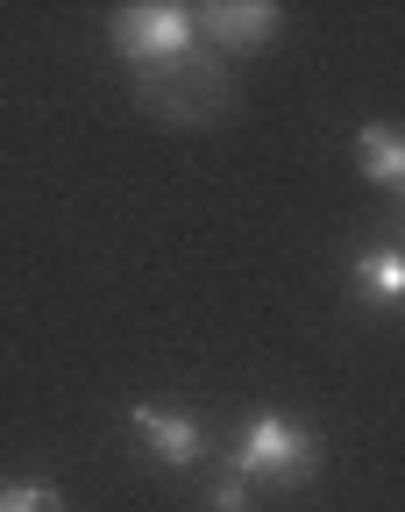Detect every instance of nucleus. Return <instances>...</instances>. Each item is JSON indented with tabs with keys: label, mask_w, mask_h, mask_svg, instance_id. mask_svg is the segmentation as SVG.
I'll list each match as a JSON object with an SVG mask.
<instances>
[{
	"label": "nucleus",
	"mask_w": 405,
	"mask_h": 512,
	"mask_svg": "<svg viewBox=\"0 0 405 512\" xmlns=\"http://www.w3.org/2000/svg\"><path fill=\"white\" fill-rule=\"evenodd\" d=\"M313 470H320V434H313L306 420H292V413H270V406L242 420L228 477H242V484H285V491H299V484H313Z\"/></svg>",
	"instance_id": "obj_1"
},
{
	"label": "nucleus",
	"mask_w": 405,
	"mask_h": 512,
	"mask_svg": "<svg viewBox=\"0 0 405 512\" xmlns=\"http://www.w3.org/2000/svg\"><path fill=\"white\" fill-rule=\"evenodd\" d=\"M107 43H114V57L128 64L135 79H143V72H171V64L207 50V43H199V15L185 8V0H135V8L114 15Z\"/></svg>",
	"instance_id": "obj_2"
},
{
	"label": "nucleus",
	"mask_w": 405,
	"mask_h": 512,
	"mask_svg": "<svg viewBox=\"0 0 405 512\" xmlns=\"http://www.w3.org/2000/svg\"><path fill=\"white\" fill-rule=\"evenodd\" d=\"M135 100H143L157 121H178V128H207L228 114V64L214 50H199L171 72H143L135 79Z\"/></svg>",
	"instance_id": "obj_3"
},
{
	"label": "nucleus",
	"mask_w": 405,
	"mask_h": 512,
	"mask_svg": "<svg viewBox=\"0 0 405 512\" xmlns=\"http://www.w3.org/2000/svg\"><path fill=\"white\" fill-rule=\"evenodd\" d=\"M192 15H199V43H207L221 64L263 50L270 36L285 29V8H278V0H207V8H192Z\"/></svg>",
	"instance_id": "obj_4"
},
{
	"label": "nucleus",
	"mask_w": 405,
	"mask_h": 512,
	"mask_svg": "<svg viewBox=\"0 0 405 512\" xmlns=\"http://www.w3.org/2000/svg\"><path fill=\"white\" fill-rule=\"evenodd\" d=\"M128 420V434H135V448H143L150 463H164V470H192L199 456H207V427H199V413H178V406H128L121 413Z\"/></svg>",
	"instance_id": "obj_5"
},
{
	"label": "nucleus",
	"mask_w": 405,
	"mask_h": 512,
	"mask_svg": "<svg viewBox=\"0 0 405 512\" xmlns=\"http://www.w3.org/2000/svg\"><path fill=\"white\" fill-rule=\"evenodd\" d=\"M349 285H356L363 306L398 313V306H405V242H363V249L349 256Z\"/></svg>",
	"instance_id": "obj_6"
},
{
	"label": "nucleus",
	"mask_w": 405,
	"mask_h": 512,
	"mask_svg": "<svg viewBox=\"0 0 405 512\" xmlns=\"http://www.w3.org/2000/svg\"><path fill=\"white\" fill-rule=\"evenodd\" d=\"M349 150H356V164H363L370 185H384L391 200H405V128H391V121H363L356 136H349Z\"/></svg>",
	"instance_id": "obj_7"
},
{
	"label": "nucleus",
	"mask_w": 405,
	"mask_h": 512,
	"mask_svg": "<svg viewBox=\"0 0 405 512\" xmlns=\"http://www.w3.org/2000/svg\"><path fill=\"white\" fill-rule=\"evenodd\" d=\"M0 512H72V505L43 477H15V484H0Z\"/></svg>",
	"instance_id": "obj_8"
},
{
	"label": "nucleus",
	"mask_w": 405,
	"mask_h": 512,
	"mask_svg": "<svg viewBox=\"0 0 405 512\" xmlns=\"http://www.w3.org/2000/svg\"><path fill=\"white\" fill-rule=\"evenodd\" d=\"M207 512H249V484L242 477H221L214 498H207Z\"/></svg>",
	"instance_id": "obj_9"
}]
</instances>
